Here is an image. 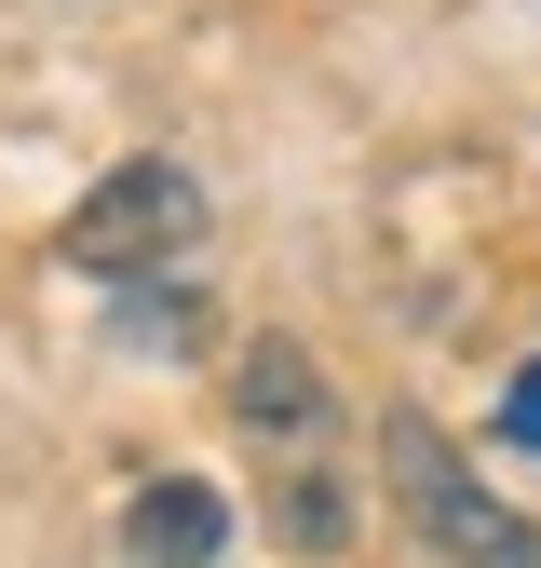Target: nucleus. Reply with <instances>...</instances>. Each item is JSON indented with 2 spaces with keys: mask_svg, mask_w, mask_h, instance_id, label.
I'll list each match as a JSON object with an SVG mask.
<instances>
[{
  "mask_svg": "<svg viewBox=\"0 0 541 568\" xmlns=\"http://www.w3.org/2000/svg\"><path fill=\"white\" fill-rule=\"evenodd\" d=\"M379 474H392V515L420 528V555L433 568H541V528L514 515V501H488V474H473L433 419H379Z\"/></svg>",
  "mask_w": 541,
  "mask_h": 568,
  "instance_id": "obj_1",
  "label": "nucleus"
},
{
  "mask_svg": "<svg viewBox=\"0 0 541 568\" xmlns=\"http://www.w3.org/2000/svg\"><path fill=\"white\" fill-rule=\"evenodd\" d=\"M190 244H203V190H190L176 163H122V176H95L82 203H68V231H54V257H68V271H95V284L176 271Z\"/></svg>",
  "mask_w": 541,
  "mask_h": 568,
  "instance_id": "obj_2",
  "label": "nucleus"
},
{
  "mask_svg": "<svg viewBox=\"0 0 541 568\" xmlns=\"http://www.w3.org/2000/svg\"><path fill=\"white\" fill-rule=\"evenodd\" d=\"M231 406H244L285 460H325V379H312V352H298V338H257L244 366H231Z\"/></svg>",
  "mask_w": 541,
  "mask_h": 568,
  "instance_id": "obj_3",
  "label": "nucleus"
},
{
  "mask_svg": "<svg viewBox=\"0 0 541 568\" xmlns=\"http://www.w3.org/2000/svg\"><path fill=\"white\" fill-rule=\"evenodd\" d=\"M217 541H231V501H217L203 474L135 487V515H122V555H135V568H217Z\"/></svg>",
  "mask_w": 541,
  "mask_h": 568,
  "instance_id": "obj_4",
  "label": "nucleus"
},
{
  "mask_svg": "<svg viewBox=\"0 0 541 568\" xmlns=\"http://www.w3.org/2000/svg\"><path fill=\"white\" fill-rule=\"evenodd\" d=\"M122 338H135V352H203V312H190V298H135Z\"/></svg>",
  "mask_w": 541,
  "mask_h": 568,
  "instance_id": "obj_5",
  "label": "nucleus"
},
{
  "mask_svg": "<svg viewBox=\"0 0 541 568\" xmlns=\"http://www.w3.org/2000/svg\"><path fill=\"white\" fill-rule=\"evenodd\" d=\"M501 434H514V447H541V366H528V379L501 393Z\"/></svg>",
  "mask_w": 541,
  "mask_h": 568,
  "instance_id": "obj_6",
  "label": "nucleus"
}]
</instances>
